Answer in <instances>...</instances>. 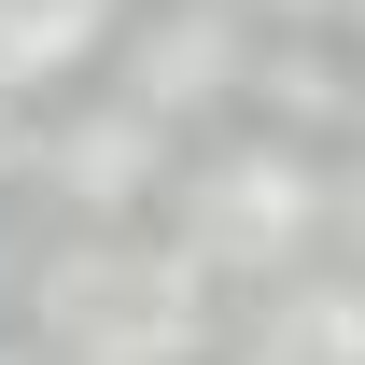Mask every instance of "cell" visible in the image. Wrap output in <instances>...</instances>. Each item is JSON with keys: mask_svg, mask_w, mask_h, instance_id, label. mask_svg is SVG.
<instances>
[{"mask_svg": "<svg viewBox=\"0 0 365 365\" xmlns=\"http://www.w3.org/2000/svg\"><path fill=\"white\" fill-rule=\"evenodd\" d=\"M169 211H182V267H253L267 281V267H295L323 239L337 197H323V155L295 127H239V140H211V155L169 182Z\"/></svg>", "mask_w": 365, "mask_h": 365, "instance_id": "cell-1", "label": "cell"}, {"mask_svg": "<svg viewBox=\"0 0 365 365\" xmlns=\"http://www.w3.org/2000/svg\"><path fill=\"white\" fill-rule=\"evenodd\" d=\"M113 56H127V85H113V98H140L155 127H169V113H211V98H239V71H253V56H239V14H225V0H169V14H127V29H113Z\"/></svg>", "mask_w": 365, "mask_h": 365, "instance_id": "cell-2", "label": "cell"}, {"mask_svg": "<svg viewBox=\"0 0 365 365\" xmlns=\"http://www.w3.org/2000/svg\"><path fill=\"white\" fill-rule=\"evenodd\" d=\"M29 169L71 197V211H140L155 182H169V127L140 113V98H85V113H56L29 140Z\"/></svg>", "mask_w": 365, "mask_h": 365, "instance_id": "cell-3", "label": "cell"}, {"mask_svg": "<svg viewBox=\"0 0 365 365\" xmlns=\"http://www.w3.org/2000/svg\"><path fill=\"white\" fill-rule=\"evenodd\" d=\"M127 29V0H0V98H56L85 85Z\"/></svg>", "mask_w": 365, "mask_h": 365, "instance_id": "cell-4", "label": "cell"}, {"mask_svg": "<svg viewBox=\"0 0 365 365\" xmlns=\"http://www.w3.org/2000/svg\"><path fill=\"white\" fill-rule=\"evenodd\" d=\"M29 140H43V127H29V98H0V182H29Z\"/></svg>", "mask_w": 365, "mask_h": 365, "instance_id": "cell-5", "label": "cell"}, {"mask_svg": "<svg viewBox=\"0 0 365 365\" xmlns=\"http://www.w3.org/2000/svg\"><path fill=\"white\" fill-rule=\"evenodd\" d=\"M225 14H295V29H323L337 0H225Z\"/></svg>", "mask_w": 365, "mask_h": 365, "instance_id": "cell-6", "label": "cell"}, {"mask_svg": "<svg viewBox=\"0 0 365 365\" xmlns=\"http://www.w3.org/2000/svg\"><path fill=\"white\" fill-rule=\"evenodd\" d=\"M0 309H14V253H0Z\"/></svg>", "mask_w": 365, "mask_h": 365, "instance_id": "cell-7", "label": "cell"}, {"mask_svg": "<svg viewBox=\"0 0 365 365\" xmlns=\"http://www.w3.org/2000/svg\"><path fill=\"white\" fill-rule=\"evenodd\" d=\"M337 14H351V29H365V0H337Z\"/></svg>", "mask_w": 365, "mask_h": 365, "instance_id": "cell-8", "label": "cell"}]
</instances>
